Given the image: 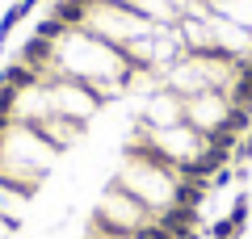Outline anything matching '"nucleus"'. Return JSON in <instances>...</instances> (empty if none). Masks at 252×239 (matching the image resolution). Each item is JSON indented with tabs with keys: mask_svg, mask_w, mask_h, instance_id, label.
<instances>
[{
	"mask_svg": "<svg viewBox=\"0 0 252 239\" xmlns=\"http://www.w3.org/2000/svg\"><path fill=\"white\" fill-rule=\"evenodd\" d=\"M80 30L105 38L109 46H130V42H139V38H147L156 26L143 13H135L130 4H122V0H93Z\"/></svg>",
	"mask_w": 252,
	"mask_h": 239,
	"instance_id": "nucleus-1",
	"label": "nucleus"
},
{
	"mask_svg": "<svg viewBox=\"0 0 252 239\" xmlns=\"http://www.w3.org/2000/svg\"><path fill=\"white\" fill-rule=\"evenodd\" d=\"M185 109H189V122H193V130H206V134H210V130H215V126H219V122L227 118L231 101H219L215 92L206 89V92H193Z\"/></svg>",
	"mask_w": 252,
	"mask_h": 239,
	"instance_id": "nucleus-2",
	"label": "nucleus"
},
{
	"mask_svg": "<svg viewBox=\"0 0 252 239\" xmlns=\"http://www.w3.org/2000/svg\"><path fill=\"white\" fill-rule=\"evenodd\" d=\"M156 222H160V227L168 231L172 239H185L189 231L198 227V210H185V206H168L164 214H156Z\"/></svg>",
	"mask_w": 252,
	"mask_h": 239,
	"instance_id": "nucleus-3",
	"label": "nucleus"
},
{
	"mask_svg": "<svg viewBox=\"0 0 252 239\" xmlns=\"http://www.w3.org/2000/svg\"><path fill=\"white\" fill-rule=\"evenodd\" d=\"M210 17L235 21V26H252V0H206Z\"/></svg>",
	"mask_w": 252,
	"mask_h": 239,
	"instance_id": "nucleus-4",
	"label": "nucleus"
},
{
	"mask_svg": "<svg viewBox=\"0 0 252 239\" xmlns=\"http://www.w3.org/2000/svg\"><path fill=\"white\" fill-rule=\"evenodd\" d=\"M231 105L240 109H252V59H244L240 67H235V84H231Z\"/></svg>",
	"mask_w": 252,
	"mask_h": 239,
	"instance_id": "nucleus-5",
	"label": "nucleus"
},
{
	"mask_svg": "<svg viewBox=\"0 0 252 239\" xmlns=\"http://www.w3.org/2000/svg\"><path fill=\"white\" fill-rule=\"evenodd\" d=\"M51 59H55V42H46V38H38V34L21 46V63H30L34 71H42Z\"/></svg>",
	"mask_w": 252,
	"mask_h": 239,
	"instance_id": "nucleus-6",
	"label": "nucleus"
},
{
	"mask_svg": "<svg viewBox=\"0 0 252 239\" xmlns=\"http://www.w3.org/2000/svg\"><path fill=\"white\" fill-rule=\"evenodd\" d=\"M210 185H202V180H177V189H172V206H185V210H198L202 197H206Z\"/></svg>",
	"mask_w": 252,
	"mask_h": 239,
	"instance_id": "nucleus-7",
	"label": "nucleus"
},
{
	"mask_svg": "<svg viewBox=\"0 0 252 239\" xmlns=\"http://www.w3.org/2000/svg\"><path fill=\"white\" fill-rule=\"evenodd\" d=\"M177 118V101H172V97H164V92H160V97H156L152 101V105H147V118H152V122L156 126H164V118Z\"/></svg>",
	"mask_w": 252,
	"mask_h": 239,
	"instance_id": "nucleus-8",
	"label": "nucleus"
},
{
	"mask_svg": "<svg viewBox=\"0 0 252 239\" xmlns=\"http://www.w3.org/2000/svg\"><path fill=\"white\" fill-rule=\"evenodd\" d=\"M248 210H252V206H248V193H240V197H235V206H231V214H227L235 231H244V227H248Z\"/></svg>",
	"mask_w": 252,
	"mask_h": 239,
	"instance_id": "nucleus-9",
	"label": "nucleus"
},
{
	"mask_svg": "<svg viewBox=\"0 0 252 239\" xmlns=\"http://www.w3.org/2000/svg\"><path fill=\"white\" fill-rule=\"evenodd\" d=\"M210 235H215V239H235V235H240V231L231 227V218H219L215 227H210Z\"/></svg>",
	"mask_w": 252,
	"mask_h": 239,
	"instance_id": "nucleus-10",
	"label": "nucleus"
},
{
	"mask_svg": "<svg viewBox=\"0 0 252 239\" xmlns=\"http://www.w3.org/2000/svg\"><path fill=\"white\" fill-rule=\"evenodd\" d=\"M231 155L240 159V164H244V159H252V130H248V139H240V143H235V151H231Z\"/></svg>",
	"mask_w": 252,
	"mask_h": 239,
	"instance_id": "nucleus-11",
	"label": "nucleus"
}]
</instances>
